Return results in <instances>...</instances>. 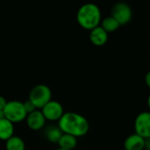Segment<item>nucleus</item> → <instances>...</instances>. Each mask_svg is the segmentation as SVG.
Here are the masks:
<instances>
[{
	"label": "nucleus",
	"instance_id": "1",
	"mask_svg": "<svg viewBox=\"0 0 150 150\" xmlns=\"http://www.w3.org/2000/svg\"><path fill=\"white\" fill-rule=\"evenodd\" d=\"M58 127L63 134L73 135L76 138L84 136L90 130L88 120L74 112H64L58 120Z\"/></svg>",
	"mask_w": 150,
	"mask_h": 150
},
{
	"label": "nucleus",
	"instance_id": "2",
	"mask_svg": "<svg viewBox=\"0 0 150 150\" xmlns=\"http://www.w3.org/2000/svg\"><path fill=\"white\" fill-rule=\"evenodd\" d=\"M101 17V11L97 4L86 3L78 9L76 21L81 27L91 31L100 25Z\"/></svg>",
	"mask_w": 150,
	"mask_h": 150
},
{
	"label": "nucleus",
	"instance_id": "3",
	"mask_svg": "<svg viewBox=\"0 0 150 150\" xmlns=\"http://www.w3.org/2000/svg\"><path fill=\"white\" fill-rule=\"evenodd\" d=\"M3 112H4V117L13 124L20 123L24 121L27 115L23 102L19 100L7 101L3 110Z\"/></svg>",
	"mask_w": 150,
	"mask_h": 150
},
{
	"label": "nucleus",
	"instance_id": "4",
	"mask_svg": "<svg viewBox=\"0 0 150 150\" xmlns=\"http://www.w3.org/2000/svg\"><path fill=\"white\" fill-rule=\"evenodd\" d=\"M28 99L34 104L37 109L40 110L52 99V91L46 84H37L30 91Z\"/></svg>",
	"mask_w": 150,
	"mask_h": 150
},
{
	"label": "nucleus",
	"instance_id": "5",
	"mask_svg": "<svg viewBox=\"0 0 150 150\" xmlns=\"http://www.w3.org/2000/svg\"><path fill=\"white\" fill-rule=\"evenodd\" d=\"M46 120L58 121L64 113L63 106L61 103L55 100H50L40 109Z\"/></svg>",
	"mask_w": 150,
	"mask_h": 150
},
{
	"label": "nucleus",
	"instance_id": "6",
	"mask_svg": "<svg viewBox=\"0 0 150 150\" xmlns=\"http://www.w3.org/2000/svg\"><path fill=\"white\" fill-rule=\"evenodd\" d=\"M135 134L144 139H150V112L139 113L134 120Z\"/></svg>",
	"mask_w": 150,
	"mask_h": 150
},
{
	"label": "nucleus",
	"instance_id": "7",
	"mask_svg": "<svg viewBox=\"0 0 150 150\" xmlns=\"http://www.w3.org/2000/svg\"><path fill=\"white\" fill-rule=\"evenodd\" d=\"M111 16H112L120 23V25H122L130 22L132 19L133 11L129 4L120 2L113 6Z\"/></svg>",
	"mask_w": 150,
	"mask_h": 150
},
{
	"label": "nucleus",
	"instance_id": "8",
	"mask_svg": "<svg viewBox=\"0 0 150 150\" xmlns=\"http://www.w3.org/2000/svg\"><path fill=\"white\" fill-rule=\"evenodd\" d=\"M25 122L29 129L33 131H40L45 127L46 119L44 118L40 110L37 109L26 115Z\"/></svg>",
	"mask_w": 150,
	"mask_h": 150
},
{
	"label": "nucleus",
	"instance_id": "9",
	"mask_svg": "<svg viewBox=\"0 0 150 150\" xmlns=\"http://www.w3.org/2000/svg\"><path fill=\"white\" fill-rule=\"evenodd\" d=\"M90 40L91 42L97 46H104L108 40V33L100 26V25L90 31Z\"/></svg>",
	"mask_w": 150,
	"mask_h": 150
},
{
	"label": "nucleus",
	"instance_id": "10",
	"mask_svg": "<svg viewBox=\"0 0 150 150\" xmlns=\"http://www.w3.org/2000/svg\"><path fill=\"white\" fill-rule=\"evenodd\" d=\"M146 139L141 137L135 133L127 137L124 142L125 150H143L145 149Z\"/></svg>",
	"mask_w": 150,
	"mask_h": 150
},
{
	"label": "nucleus",
	"instance_id": "11",
	"mask_svg": "<svg viewBox=\"0 0 150 150\" xmlns=\"http://www.w3.org/2000/svg\"><path fill=\"white\" fill-rule=\"evenodd\" d=\"M14 135V124L5 118L0 119V140L7 141Z\"/></svg>",
	"mask_w": 150,
	"mask_h": 150
},
{
	"label": "nucleus",
	"instance_id": "12",
	"mask_svg": "<svg viewBox=\"0 0 150 150\" xmlns=\"http://www.w3.org/2000/svg\"><path fill=\"white\" fill-rule=\"evenodd\" d=\"M57 144L59 145V148L61 149L73 150L77 145V138L68 134H62Z\"/></svg>",
	"mask_w": 150,
	"mask_h": 150
},
{
	"label": "nucleus",
	"instance_id": "13",
	"mask_svg": "<svg viewBox=\"0 0 150 150\" xmlns=\"http://www.w3.org/2000/svg\"><path fill=\"white\" fill-rule=\"evenodd\" d=\"M45 137L51 143H57L62 135V130L58 126H49L45 129Z\"/></svg>",
	"mask_w": 150,
	"mask_h": 150
},
{
	"label": "nucleus",
	"instance_id": "14",
	"mask_svg": "<svg viewBox=\"0 0 150 150\" xmlns=\"http://www.w3.org/2000/svg\"><path fill=\"white\" fill-rule=\"evenodd\" d=\"M5 150H25V143L21 137L13 135L5 141Z\"/></svg>",
	"mask_w": 150,
	"mask_h": 150
},
{
	"label": "nucleus",
	"instance_id": "15",
	"mask_svg": "<svg viewBox=\"0 0 150 150\" xmlns=\"http://www.w3.org/2000/svg\"><path fill=\"white\" fill-rule=\"evenodd\" d=\"M100 23H101L100 26H101L107 33L117 31V30L120 28V23H119L112 16H109V17L105 18Z\"/></svg>",
	"mask_w": 150,
	"mask_h": 150
},
{
	"label": "nucleus",
	"instance_id": "16",
	"mask_svg": "<svg viewBox=\"0 0 150 150\" xmlns=\"http://www.w3.org/2000/svg\"><path fill=\"white\" fill-rule=\"evenodd\" d=\"M23 105H24L25 110V112H26L27 114L30 113V112H33V111H35V110H37V108L34 105V104L32 101H30L29 99H27L26 101L23 102Z\"/></svg>",
	"mask_w": 150,
	"mask_h": 150
},
{
	"label": "nucleus",
	"instance_id": "17",
	"mask_svg": "<svg viewBox=\"0 0 150 150\" xmlns=\"http://www.w3.org/2000/svg\"><path fill=\"white\" fill-rule=\"evenodd\" d=\"M6 103H7L6 99H5L3 96H0V110H1V111L4 110V108Z\"/></svg>",
	"mask_w": 150,
	"mask_h": 150
},
{
	"label": "nucleus",
	"instance_id": "18",
	"mask_svg": "<svg viewBox=\"0 0 150 150\" xmlns=\"http://www.w3.org/2000/svg\"><path fill=\"white\" fill-rule=\"evenodd\" d=\"M146 83H147V85L149 87L150 86V73L149 72L146 76Z\"/></svg>",
	"mask_w": 150,
	"mask_h": 150
},
{
	"label": "nucleus",
	"instance_id": "19",
	"mask_svg": "<svg viewBox=\"0 0 150 150\" xmlns=\"http://www.w3.org/2000/svg\"><path fill=\"white\" fill-rule=\"evenodd\" d=\"M2 118H4V112H3V111L0 110V119H2Z\"/></svg>",
	"mask_w": 150,
	"mask_h": 150
},
{
	"label": "nucleus",
	"instance_id": "20",
	"mask_svg": "<svg viewBox=\"0 0 150 150\" xmlns=\"http://www.w3.org/2000/svg\"><path fill=\"white\" fill-rule=\"evenodd\" d=\"M56 150H67V149H61V148H59V149H57Z\"/></svg>",
	"mask_w": 150,
	"mask_h": 150
}]
</instances>
